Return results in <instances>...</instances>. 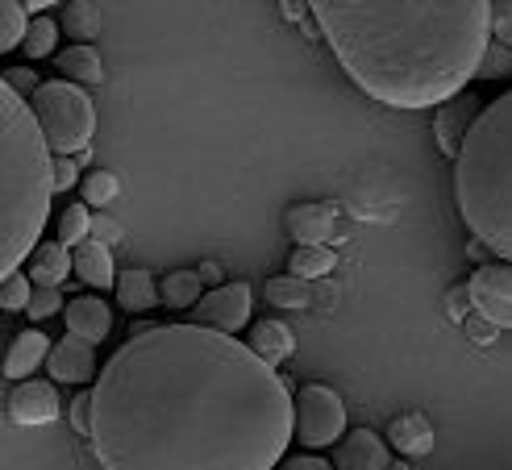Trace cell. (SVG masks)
Segmentation results:
<instances>
[{"instance_id": "6da1fadb", "label": "cell", "mask_w": 512, "mask_h": 470, "mask_svg": "<svg viewBox=\"0 0 512 470\" xmlns=\"http://www.w3.org/2000/svg\"><path fill=\"white\" fill-rule=\"evenodd\" d=\"M296 437L288 379L204 325L130 337L92 383L100 470H271Z\"/></svg>"}, {"instance_id": "7a4b0ae2", "label": "cell", "mask_w": 512, "mask_h": 470, "mask_svg": "<svg viewBox=\"0 0 512 470\" xmlns=\"http://www.w3.org/2000/svg\"><path fill=\"white\" fill-rule=\"evenodd\" d=\"M309 13L342 71L392 109L467 92L492 46V0H317Z\"/></svg>"}, {"instance_id": "3957f363", "label": "cell", "mask_w": 512, "mask_h": 470, "mask_svg": "<svg viewBox=\"0 0 512 470\" xmlns=\"http://www.w3.org/2000/svg\"><path fill=\"white\" fill-rule=\"evenodd\" d=\"M0 271L17 275L25 258H34V242L55 196V163H50V142L34 109L13 88L0 84Z\"/></svg>"}, {"instance_id": "277c9868", "label": "cell", "mask_w": 512, "mask_h": 470, "mask_svg": "<svg viewBox=\"0 0 512 470\" xmlns=\"http://www.w3.org/2000/svg\"><path fill=\"white\" fill-rule=\"evenodd\" d=\"M454 204L475 242L512 263V92L483 109L458 150Z\"/></svg>"}, {"instance_id": "5b68a950", "label": "cell", "mask_w": 512, "mask_h": 470, "mask_svg": "<svg viewBox=\"0 0 512 470\" xmlns=\"http://www.w3.org/2000/svg\"><path fill=\"white\" fill-rule=\"evenodd\" d=\"M30 109L59 159H80L84 150H92L88 142L96 134V104L80 84H71V80L42 84L30 96Z\"/></svg>"}, {"instance_id": "8992f818", "label": "cell", "mask_w": 512, "mask_h": 470, "mask_svg": "<svg viewBox=\"0 0 512 470\" xmlns=\"http://www.w3.org/2000/svg\"><path fill=\"white\" fill-rule=\"evenodd\" d=\"M346 437V404L334 387L309 383L296 391V441L309 450L338 446Z\"/></svg>"}, {"instance_id": "52a82bcc", "label": "cell", "mask_w": 512, "mask_h": 470, "mask_svg": "<svg viewBox=\"0 0 512 470\" xmlns=\"http://www.w3.org/2000/svg\"><path fill=\"white\" fill-rule=\"evenodd\" d=\"M467 287L479 317H488L496 329H512V263H483Z\"/></svg>"}, {"instance_id": "ba28073f", "label": "cell", "mask_w": 512, "mask_h": 470, "mask_svg": "<svg viewBox=\"0 0 512 470\" xmlns=\"http://www.w3.org/2000/svg\"><path fill=\"white\" fill-rule=\"evenodd\" d=\"M250 308H254L250 283H225V287H217V292L204 296L192 312H196V325L234 337V333L250 321Z\"/></svg>"}, {"instance_id": "9c48e42d", "label": "cell", "mask_w": 512, "mask_h": 470, "mask_svg": "<svg viewBox=\"0 0 512 470\" xmlns=\"http://www.w3.org/2000/svg\"><path fill=\"white\" fill-rule=\"evenodd\" d=\"M483 104L471 88L467 92H458L454 100H446L442 109H438V121H433V134H438V150L442 154H454L458 159V150H463V142H467V134L475 129V121L483 117Z\"/></svg>"}, {"instance_id": "30bf717a", "label": "cell", "mask_w": 512, "mask_h": 470, "mask_svg": "<svg viewBox=\"0 0 512 470\" xmlns=\"http://www.w3.org/2000/svg\"><path fill=\"white\" fill-rule=\"evenodd\" d=\"M284 221L300 246H329L342 238V208L338 204H292Z\"/></svg>"}, {"instance_id": "8fae6325", "label": "cell", "mask_w": 512, "mask_h": 470, "mask_svg": "<svg viewBox=\"0 0 512 470\" xmlns=\"http://www.w3.org/2000/svg\"><path fill=\"white\" fill-rule=\"evenodd\" d=\"M46 371L55 375L59 383H96V375H100L96 346H88L84 337L67 333L63 342H55V350H50V358H46Z\"/></svg>"}, {"instance_id": "7c38bea8", "label": "cell", "mask_w": 512, "mask_h": 470, "mask_svg": "<svg viewBox=\"0 0 512 470\" xmlns=\"http://www.w3.org/2000/svg\"><path fill=\"white\" fill-rule=\"evenodd\" d=\"M334 466L338 470H388L392 466L388 441L375 429H350L334 446Z\"/></svg>"}, {"instance_id": "4fadbf2b", "label": "cell", "mask_w": 512, "mask_h": 470, "mask_svg": "<svg viewBox=\"0 0 512 470\" xmlns=\"http://www.w3.org/2000/svg\"><path fill=\"white\" fill-rule=\"evenodd\" d=\"M59 416V391L55 383L30 379L9 396V421L13 425H50Z\"/></svg>"}, {"instance_id": "5bb4252c", "label": "cell", "mask_w": 512, "mask_h": 470, "mask_svg": "<svg viewBox=\"0 0 512 470\" xmlns=\"http://www.w3.org/2000/svg\"><path fill=\"white\" fill-rule=\"evenodd\" d=\"M63 321H67V333L84 337L88 346H96V342H105L109 329H113V308L100 296H75L63 308Z\"/></svg>"}, {"instance_id": "9a60e30c", "label": "cell", "mask_w": 512, "mask_h": 470, "mask_svg": "<svg viewBox=\"0 0 512 470\" xmlns=\"http://www.w3.org/2000/svg\"><path fill=\"white\" fill-rule=\"evenodd\" d=\"M388 446H396L404 458H425L433 450V425L425 412H404L388 425Z\"/></svg>"}, {"instance_id": "2e32d148", "label": "cell", "mask_w": 512, "mask_h": 470, "mask_svg": "<svg viewBox=\"0 0 512 470\" xmlns=\"http://www.w3.org/2000/svg\"><path fill=\"white\" fill-rule=\"evenodd\" d=\"M250 350L259 354L267 367H284V362L292 358V350H296V333L284 325V321H259L250 329Z\"/></svg>"}, {"instance_id": "e0dca14e", "label": "cell", "mask_w": 512, "mask_h": 470, "mask_svg": "<svg viewBox=\"0 0 512 470\" xmlns=\"http://www.w3.org/2000/svg\"><path fill=\"white\" fill-rule=\"evenodd\" d=\"M34 279V287H59L67 275H75V258L63 242H42L30 258V271H25Z\"/></svg>"}, {"instance_id": "ac0fdd59", "label": "cell", "mask_w": 512, "mask_h": 470, "mask_svg": "<svg viewBox=\"0 0 512 470\" xmlns=\"http://www.w3.org/2000/svg\"><path fill=\"white\" fill-rule=\"evenodd\" d=\"M50 350H55V346H50V337H42L38 329H25L17 342L9 346V354H5V375H9V379L34 375L42 362L50 358Z\"/></svg>"}, {"instance_id": "d6986e66", "label": "cell", "mask_w": 512, "mask_h": 470, "mask_svg": "<svg viewBox=\"0 0 512 470\" xmlns=\"http://www.w3.org/2000/svg\"><path fill=\"white\" fill-rule=\"evenodd\" d=\"M75 258V275H80L88 287H117V275H113V254L109 246H100V242H84L80 250H71Z\"/></svg>"}, {"instance_id": "ffe728a7", "label": "cell", "mask_w": 512, "mask_h": 470, "mask_svg": "<svg viewBox=\"0 0 512 470\" xmlns=\"http://www.w3.org/2000/svg\"><path fill=\"white\" fill-rule=\"evenodd\" d=\"M163 300L159 283L150 279V271H121L117 275V304L130 308V312H150Z\"/></svg>"}, {"instance_id": "44dd1931", "label": "cell", "mask_w": 512, "mask_h": 470, "mask_svg": "<svg viewBox=\"0 0 512 470\" xmlns=\"http://www.w3.org/2000/svg\"><path fill=\"white\" fill-rule=\"evenodd\" d=\"M55 67H59V75H67L71 84H100V80H105V63H100V55L92 46H67V50H59Z\"/></svg>"}, {"instance_id": "7402d4cb", "label": "cell", "mask_w": 512, "mask_h": 470, "mask_svg": "<svg viewBox=\"0 0 512 470\" xmlns=\"http://www.w3.org/2000/svg\"><path fill=\"white\" fill-rule=\"evenodd\" d=\"M100 25H105V5H96V0H71L63 5V30L75 38V46H88Z\"/></svg>"}, {"instance_id": "603a6c76", "label": "cell", "mask_w": 512, "mask_h": 470, "mask_svg": "<svg viewBox=\"0 0 512 470\" xmlns=\"http://www.w3.org/2000/svg\"><path fill=\"white\" fill-rule=\"evenodd\" d=\"M200 287H204V283H200L196 271H171V275H163L159 292H163V304H167V308H196V304L204 300Z\"/></svg>"}, {"instance_id": "cb8c5ba5", "label": "cell", "mask_w": 512, "mask_h": 470, "mask_svg": "<svg viewBox=\"0 0 512 470\" xmlns=\"http://www.w3.org/2000/svg\"><path fill=\"white\" fill-rule=\"evenodd\" d=\"M334 267H338V254L329 246H300L292 254V263H288V275L309 283V279H321V275H334Z\"/></svg>"}, {"instance_id": "d4e9b609", "label": "cell", "mask_w": 512, "mask_h": 470, "mask_svg": "<svg viewBox=\"0 0 512 470\" xmlns=\"http://www.w3.org/2000/svg\"><path fill=\"white\" fill-rule=\"evenodd\" d=\"M267 300L271 308H292V312H304L313 304V283H304L296 275H275L267 283Z\"/></svg>"}, {"instance_id": "484cf974", "label": "cell", "mask_w": 512, "mask_h": 470, "mask_svg": "<svg viewBox=\"0 0 512 470\" xmlns=\"http://www.w3.org/2000/svg\"><path fill=\"white\" fill-rule=\"evenodd\" d=\"M59 242L67 250H80L84 242H92V213L84 204H67L59 213Z\"/></svg>"}, {"instance_id": "4316f807", "label": "cell", "mask_w": 512, "mask_h": 470, "mask_svg": "<svg viewBox=\"0 0 512 470\" xmlns=\"http://www.w3.org/2000/svg\"><path fill=\"white\" fill-rule=\"evenodd\" d=\"M25 34H30V21H25V5H17V0H5V5H0V50H17V46H25Z\"/></svg>"}, {"instance_id": "83f0119b", "label": "cell", "mask_w": 512, "mask_h": 470, "mask_svg": "<svg viewBox=\"0 0 512 470\" xmlns=\"http://www.w3.org/2000/svg\"><path fill=\"white\" fill-rule=\"evenodd\" d=\"M59 46V25L50 21V17H34L30 21V34H25V59H46L50 50Z\"/></svg>"}, {"instance_id": "f1b7e54d", "label": "cell", "mask_w": 512, "mask_h": 470, "mask_svg": "<svg viewBox=\"0 0 512 470\" xmlns=\"http://www.w3.org/2000/svg\"><path fill=\"white\" fill-rule=\"evenodd\" d=\"M117 192H121V179H117L113 171H92V175H84V204H88V208L113 204Z\"/></svg>"}, {"instance_id": "f546056e", "label": "cell", "mask_w": 512, "mask_h": 470, "mask_svg": "<svg viewBox=\"0 0 512 470\" xmlns=\"http://www.w3.org/2000/svg\"><path fill=\"white\" fill-rule=\"evenodd\" d=\"M34 300V279L30 275H9L5 287H0V308L5 312H25Z\"/></svg>"}, {"instance_id": "4dcf8cb0", "label": "cell", "mask_w": 512, "mask_h": 470, "mask_svg": "<svg viewBox=\"0 0 512 470\" xmlns=\"http://www.w3.org/2000/svg\"><path fill=\"white\" fill-rule=\"evenodd\" d=\"M63 296H59V287H34V300L30 308H25V317L30 321H46V317H55V312H63Z\"/></svg>"}, {"instance_id": "1f68e13d", "label": "cell", "mask_w": 512, "mask_h": 470, "mask_svg": "<svg viewBox=\"0 0 512 470\" xmlns=\"http://www.w3.org/2000/svg\"><path fill=\"white\" fill-rule=\"evenodd\" d=\"M479 75H483V80H496V75H512V46L492 42V46H488V59H483V67H479Z\"/></svg>"}, {"instance_id": "d6a6232c", "label": "cell", "mask_w": 512, "mask_h": 470, "mask_svg": "<svg viewBox=\"0 0 512 470\" xmlns=\"http://www.w3.org/2000/svg\"><path fill=\"white\" fill-rule=\"evenodd\" d=\"M475 312V300H471V287H450V296H446V317L458 321V325H467V317Z\"/></svg>"}, {"instance_id": "836d02e7", "label": "cell", "mask_w": 512, "mask_h": 470, "mask_svg": "<svg viewBox=\"0 0 512 470\" xmlns=\"http://www.w3.org/2000/svg\"><path fill=\"white\" fill-rule=\"evenodd\" d=\"M492 38L512 46V0H492Z\"/></svg>"}, {"instance_id": "e575fe53", "label": "cell", "mask_w": 512, "mask_h": 470, "mask_svg": "<svg viewBox=\"0 0 512 470\" xmlns=\"http://www.w3.org/2000/svg\"><path fill=\"white\" fill-rule=\"evenodd\" d=\"M5 88H13L17 96H34L42 84H38V75L30 71V67H13V71H5V80H0Z\"/></svg>"}, {"instance_id": "d590c367", "label": "cell", "mask_w": 512, "mask_h": 470, "mask_svg": "<svg viewBox=\"0 0 512 470\" xmlns=\"http://www.w3.org/2000/svg\"><path fill=\"white\" fill-rule=\"evenodd\" d=\"M463 329H467V337H471L475 346H492L496 337H500V329H496V325H492L488 317H479V312H471V317H467V325H463Z\"/></svg>"}, {"instance_id": "8d00e7d4", "label": "cell", "mask_w": 512, "mask_h": 470, "mask_svg": "<svg viewBox=\"0 0 512 470\" xmlns=\"http://www.w3.org/2000/svg\"><path fill=\"white\" fill-rule=\"evenodd\" d=\"M71 425H75V433L88 437V429H92V391H80V396L71 400Z\"/></svg>"}, {"instance_id": "74e56055", "label": "cell", "mask_w": 512, "mask_h": 470, "mask_svg": "<svg viewBox=\"0 0 512 470\" xmlns=\"http://www.w3.org/2000/svg\"><path fill=\"white\" fill-rule=\"evenodd\" d=\"M80 184V159H55V192H71Z\"/></svg>"}, {"instance_id": "f35d334b", "label": "cell", "mask_w": 512, "mask_h": 470, "mask_svg": "<svg viewBox=\"0 0 512 470\" xmlns=\"http://www.w3.org/2000/svg\"><path fill=\"white\" fill-rule=\"evenodd\" d=\"M121 238H125V229H121L113 217H92V242L113 246V242H121Z\"/></svg>"}, {"instance_id": "ab89813d", "label": "cell", "mask_w": 512, "mask_h": 470, "mask_svg": "<svg viewBox=\"0 0 512 470\" xmlns=\"http://www.w3.org/2000/svg\"><path fill=\"white\" fill-rule=\"evenodd\" d=\"M284 470H338V466L325 462V458H317V454H300V458H288Z\"/></svg>"}, {"instance_id": "60d3db41", "label": "cell", "mask_w": 512, "mask_h": 470, "mask_svg": "<svg viewBox=\"0 0 512 470\" xmlns=\"http://www.w3.org/2000/svg\"><path fill=\"white\" fill-rule=\"evenodd\" d=\"M196 275H200V283H209L213 292H217V287H225V271H221L217 263H200V267H196Z\"/></svg>"}, {"instance_id": "b9f144b4", "label": "cell", "mask_w": 512, "mask_h": 470, "mask_svg": "<svg viewBox=\"0 0 512 470\" xmlns=\"http://www.w3.org/2000/svg\"><path fill=\"white\" fill-rule=\"evenodd\" d=\"M388 470H404V462H392V466H388Z\"/></svg>"}]
</instances>
